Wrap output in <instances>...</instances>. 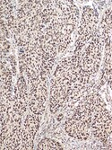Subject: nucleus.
Returning <instances> with one entry per match:
<instances>
[{"label": "nucleus", "instance_id": "nucleus-3", "mask_svg": "<svg viewBox=\"0 0 112 150\" xmlns=\"http://www.w3.org/2000/svg\"><path fill=\"white\" fill-rule=\"evenodd\" d=\"M74 25H73V24H66V25L63 26V28H62L61 30V33L63 34H67V35H70L74 30Z\"/></svg>", "mask_w": 112, "mask_h": 150}, {"label": "nucleus", "instance_id": "nucleus-4", "mask_svg": "<svg viewBox=\"0 0 112 150\" xmlns=\"http://www.w3.org/2000/svg\"><path fill=\"white\" fill-rule=\"evenodd\" d=\"M62 118H63V114H60V115L57 118V120H58V121H60L62 120Z\"/></svg>", "mask_w": 112, "mask_h": 150}, {"label": "nucleus", "instance_id": "nucleus-2", "mask_svg": "<svg viewBox=\"0 0 112 150\" xmlns=\"http://www.w3.org/2000/svg\"><path fill=\"white\" fill-rule=\"evenodd\" d=\"M48 149H63V147L58 141L48 139Z\"/></svg>", "mask_w": 112, "mask_h": 150}, {"label": "nucleus", "instance_id": "nucleus-1", "mask_svg": "<svg viewBox=\"0 0 112 150\" xmlns=\"http://www.w3.org/2000/svg\"><path fill=\"white\" fill-rule=\"evenodd\" d=\"M16 86L18 87V89H19L21 92H23V93H28L26 82H25V79H24L23 77H20L19 78H18Z\"/></svg>", "mask_w": 112, "mask_h": 150}]
</instances>
